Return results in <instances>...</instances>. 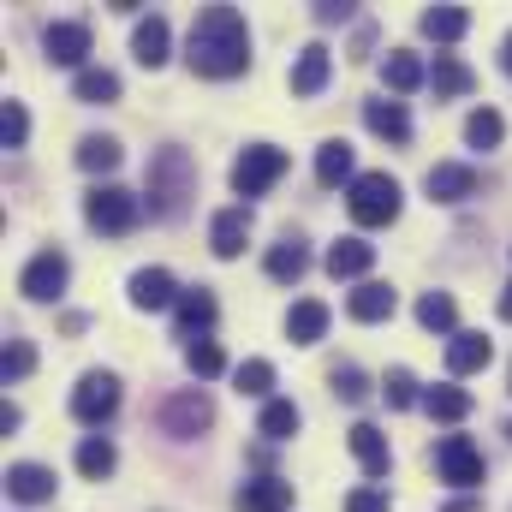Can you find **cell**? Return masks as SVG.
<instances>
[{
    "label": "cell",
    "mask_w": 512,
    "mask_h": 512,
    "mask_svg": "<svg viewBox=\"0 0 512 512\" xmlns=\"http://www.w3.org/2000/svg\"><path fill=\"white\" fill-rule=\"evenodd\" d=\"M298 423H304V417H298V405H292V399H268V405H262V417H256V435H268V441H292V435H298Z\"/></svg>",
    "instance_id": "d6a6232c"
},
{
    "label": "cell",
    "mask_w": 512,
    "mask_h": 512,
    "mask_svg": "<svg viewBox=\"0 0 512 512\" xmlns=\"http://www.w3.org/2000/svg\"><path fill=\"white\" fill-rule=\"evenodd\" d=\"M84 221H90L96 233L120 239V233H131V227L143 221V197H131L126 185H96V191L84 197Z\"/></svg>",
    "instance_id": "8992f818"
},
{
    "label": "cell",
    "mask_w": 512,
    "mask_h": 512,
    "mask_svg": "<svg viewBox=\"0 0 512 512\" xmlns=\"http://www.w3.org/2000/svg\"><path fill=\"white\" fill-rule=\"evenodd\" d=\"M155 423H161V435L191 441V435H203V429L215 423V399H209L203 387H179V393H167V399L155 405Z\"/></svg>",
    "instance_id": "277c9868"
},
{
    "label": "cell",
    "mask_w": 512,
    "mask_h": 512,
    "mask_svg": "<svg viewBox=\"0 0 512 512\" xmlns=\"http://www.w3.org/2000/svg\"><path fill=\"white\" fill-rule=\"evenodd\" d=\"M501 322H512V286L501 292Z\"/></svg>",
    "instance_id": "bcb514c9"
},
{
    "label": "cell",
    "mask_w": 512,
    "mask_h": 512,
    "mask_svg": "<svg viewBox=\"0 0 512 512\" xmlns=\"http://www.w3.org/2000/svg\"><path fill=\"white\" fill-rule=\"evenodd\" d=\"M423 411H429L435 423H459V417H471V393H465V387H429V393H423Z\"/></svg>",
    "instance_id": "836d02e7"
},
{
    "label": "cell",
    "mask_w": 512,
    "mask_h": 512,
    "mask_svg": "<svg viewBox=\"0 0 512 512\" xmlns=\"http://www.w3.org/2000/svg\"><path fill=\"white\" fill-rule=\"evenodd\" d=\"M328 382H334V393H340L346 405H364V399H370V376H364L358 364H340V370H334Z\"/></svg>",
    "instance_id": "ab89813d"
},
{
    "label": "cell",
    "mask_w": 512,
    "mask_h": 512,
    "mask_svg": "<svg viewBox=\"0 0 512 512\" xmlns=\"http://www.w3.org/2000/svg\"><path fill=\"white\" fill-rule=\"evenodd\" d=\"M72 96H78V102H90V108H108V102H120V78H114L108 66H90V72H78Z\"/></svg>",
    "instance_id": "4dcf8cb0"
},
{
    "label": "cell",
    "mask_w": 512,
    "mask_h": 512,
    "mask_svg": "<svg viewBox=\"0 0 512 512\" xmlns=\"http://www.w3.org/2000/svg\"><path fill=\"white\" fill-rule=\"evenodd\" d=\"M167 48H173V30H167V18L161 12H149L137 30H131V54H137V66H167Z\"/></svg>",
    "instance_id": "ac0fdd59"
},
{
    "label": "cell",
    "mask_w": 512,
    "mask_h": 512,
    "mask_svg": "<svg viewBox=\"0 0 512 512\" xmlns=\"http://www.w3.org/2000/svg\"><path fill=\"white\" fill-rule=\"evenodd\" d=\"M393 310H399V292H393L387 280H364V286L346 298V316H352V322H387Z\"/></svg>",
    "instance_id": "7402d4cb"
},
{
    "label": "cell",
    "mask_w": 512,
    "mask_h": 512,
    "mask_svg": "<svg viewBox=\"0 0 512 512\" xmlns=\"http://www.w3.org/2000/svg\"><path fill=\"white\" fill-rule=\"evenodd\" d=\"M66 280H72V262L60 251H36L24 262V274H18V292L30 298V304H54L60 292H66Z\"/></svg>",
    "instance_id": "9c48e42d"
},
{
    "label": "cell",
    "mask_w": 512,
    "mask_h": 512,
    "mask_svg": "<svg viewBox=\"0 0 512 512\" xmlns=\"http://www.w3.org/2000/svg\"><path fill=\"white\" fill-rule=\"evenodd\" d=\"M114 411H120V376H108V370H90L84 382L72 387V417H78L84 429H102Z\"/></svg>",
    "instance_id": "ba28073f"
},
{
    "label": "cell",
    "mask_w": 512,
    "mask_h": 512,
    "mask_svg": "<svg viewBox=\"0 0 512 512\" xmlns=\"http://www.w3.org/2000/svg\"><path fill=\"white\" fill-rule=\"evenodd\" d=\"M364 126L387 137V143H411V114H405V102H364Z\"/></svg>",
    "instance_id": "4316f807"
},
{
    "label": "cell",
    "mask_w": 512,
    "mask_h": 512,
    "mask_svg": "<svg viewBox=\"0 0 512 512\" xmlns=\"http://www.w3.org/2000/svg\"><path fill=\"white\" fill-rule=\"evenodd\" d=\"M0 137H6V149H24V137H30V114H24V102H6V114H0Z\"/></svg>",
    "instance_id": "60d3db41"
},
{
    "label": "cell",
    "mask_w": 512,
    "mask_h": 512,
    "mask_svg": "<svg viewBox=\"0 0 512 512\" xmlns=\"http://www.w3.org/2000/svg\"><path fill=\"white\" fill-rule=\"evenodd\" d=\"M435 477L447 483V489H483V477H489V465H483V447L471 441V435H441L435 441Z\"/></svg>",
    "instance_id": "5b68a950"
},
{
    "label": "cell",
    "mask_w": 512,
    "mask_h": 512,
    "mask_svg": "<svg viewBox=\"0 0 512 512\" xmlns=\"http://www.w3.org/2000/svg\"><path fill=\"white\" fill-rule=\"evenodd\" d=\"M501 137H507V120H501L495 108H477V114L465 120V143H471V149H501Z\"/></svg>",
    "instance_id": "8d00e7d4"
},
{
    "label": "cell",
    "mask_w": 512,
    "mask_h": 512,
    "mask_svg": "<svg viewBox=\"0 0 512 512\" xmlns=\"http://www.w3.org/2000/svg\"><path fill=\"white\" fill-rule=\"evenodd\" d=\"M0 370H6V382H24V376L36 370V346H30V340H12V346H6V364H0Z\"/></svg>",
    "instance_id": "b9f144b4"
},
{
    "label": "cell",
    "mask_w": 512,
    "mask_h": 512,
    "mask_svg": "<svg viewBox=\"0 0 512 512\" xmlns=\"http://www.w3.org/2000/svg\"><path fill=\"white\" fill-rule=\"evenodd\" d=\"M328 334V304L322 298H298L292 310H286V340L292 346H316Z\"/></svg>",
    "instance_id": "d4e9b609"
},
{
    "label": "cell",
    "mask_w": 512,
    "mask_h": 512,
    "mask_svg": "<svg viewBox=\"0 0 512 512\" xmlns=\"http://www.w3.org/2000/svg\"><path fill=\"white\" fill-rule=\"evenodd\" d=\"M185 66L197 78H239L251 66V30L239 6H203L185 42Z\"/></svg>",
    "instance_id": "6da1fadb"
},
{
    "label": "cell",
    "mask_w": 512,
    "mask_h": 512,
    "mask_svg": "<svg viewBox=\"0 0 512 512\" xmlns=\"http://www.w3.org/2000/svg\"><path fill=\"white\" fill-rule=\"evenodd\" d=\"M399 179L393 173H358L352 179V191H346V209H352V221L358 227H393L399 221Z\"/></svg>",
    "instance_id": "3957f363"
},
{
    "label": "cell",
    "mask_w": 512,
    "mask_h": 512,
    "mask_svg": "<svg viewBox=\"0 0 512 512\" xmlns=\"http://www.w3.org/2000/svg\"><path fill=\"white\" fill-rule=\"evenodd\" d=\"M316 179L334 191V185H346L352 191V179H358V161H352V143L346 137H328L322 149H316Z\"/></svg>",
    "instance_id": "cb8c5ba5"
},
{
    "label": "cell",
    "mask_w": 512,
    "mask_h": 512,
    "mask_svg": "<svg viewBox=\"0 0 512 512\" xmlns=\"http://www.w3.org/2000/svg\"><path fill=\"white\" fill-rule=\"evenodd\" d=\"M417 322H423L429 334H459V304H453L447 292H423V298H417Z\"/></svg>",
    "instance_id": "1f68e13d"
},
{
    "label": "cell",
    "mask_w": 512,
    "mask_h": 512,
    "mask_svg": "<svg viewBox=\"0 0 512 512\" xmlns=\"http://www.w3.org/2000/svg\"><path fill=\"white\" fill-rule=\"evenodd\" d=\"M42 48H48L54 66H78V72H90V66H84V60H90V24H84V18H54V24L42 30Z\"/></svg>",
    "instance_id": "30bf717a"
},
{
    "label": "cell",
    "mask_w": 512,
    "mask_h": 512,
    "mask_svg": "<svg viewBox=\"0 0 512 512\" xmlns=\"http://www.w3.org/2000/svg\"><path fill=\"white\" fill-rule=\"evenodd\" d=\"M233 382H239V393H251V399H268V393H274V364H268V358H245V364L233 370Z\"/></svg>",
    "instance_id": "74e56055"
},
{
    "label": "cell",
    "mask_w": 512,
    "mask_h": 512,
    "mask_svg": "<svg viewBox=\"0 0 512 512\" xmlns=\"http://www.w3.org/2000/svg\"><path fill=\"white\" fill-rule=\"evenodd\" d=\"M215 316H221V304H215L209 286H185V292H179V334H185V340H203V334L215 328Z\"/></svg>",
    "instance_id": "e0dca14e"
},
{
    "label": "cell",
    "mask_w": 512,
    "mask_h": 512,
    "mask_svg": "<svg viewBox=\"0 0 512 512\" xmlns=\"http://www.w3.org/2000/svg\"><path fill=\"white\" fill-rule=\"evenodd\" d=\"M417 24H423L429 42H459V36L471 30V12H465V6H429Z\"/></svg>",
    "instance_id": "f1b7e54d"
},
{
    "label": "cell",
    "mask_w": 512,
    "mask_h": 512,
    "mask_svg": "<svg viewBox=\"0 0 512 512\" xmlns=\"http://www.w3.org/2000/svg\"><path fill=\"white\" fill-rule=\"evenodd\" d=\"M382 78H387V90H393V96H411L417 84H429L423 60H417V54H405V48H393V54L382 60Z\"/></svg>",
    "instance_id": "83f0119b"
},
{
    "label": "cell",
    "mask_w": 512,
    "mask_h": 512,
    "mask_svg": "<svg viewBox=\"0 0 512 512\" xmlns=\"http://www.w3.org/2000/svg\"><path fill=\"white\" fill-rule=\"evenodd\" d=\"M280 179H286V149H274V143H251L233 161V191L239 197H268Z\"/></svg>",
    "instance_id": "52a82bcc"
},
{
    "label": "cell",
    "mask_w": 512,
    "mask_h": 512,
    "mask_svg": "<svg viewBox=\"0 0 512 512\" xmlns=\"http://www.w3.org/2000/svg\"><path fill=\"white\" fill-rule=\"evenodd\" d=\"M268 280H280V286H292V280H304L310 274V245L298 239V233H286L280 245H268Z\"/></svg>",
    "instance_id": "44dd1931"
},
{
    "label": "cell",
    "mask_w": 512,
    "mask_h": 512,
    "mask_svg": "<svg viewBox=\"0 0 512 512\" xmlns=\"http://www.w3.org/2000/svg\"><path fill=\"white\" fill-rule=\"evenodd\" d=\"M126 292H131L137 310H179V292H185V286H179L167 268H137Z\"/></svg>",
    "instance_id": "7c38bea8"
},
{
    "label": "cell",
    "mask_w": 512,
    "mask_h": 512,
    "mask_svg": "<svg viewBox=\"0 0 512 512\" xmlns=\"http://www.w3.org/2000/svg\"><path fill=\"white\" fill-rule=\"evenodd\" d=\"M507 435H512V423H507Z\"/></svg>",
    "instance_id": "c3c4849f"
},
{
    "label": "cell",
    "mask_w": 512,
    "mask_h": 512,
    "mask_svg": "<svg viewBox=\"0 0 512 512\" xmlns=\"http://www.w3.org/2000/svg\"><path fill=\"white\" fill-rule=\"evenodd\" d=\"M120 155H126V149H120L114 137H84V143H78V167H84V173H114Z\"/></svg>",
    "instance_id": "e575fe53"
},
{
    "label": "cell",
    "mask_w": 512,
    "mask_h": 512,
    "mask_svg": "<svg viewBox=\"0 0 512 512\" xmlns=\"http://www.w3.org/2000/svg\"><path fill=\"white\" fill-rule=\"evenodd\" d=\"M441 512H477V501L465 495V501H447V507H441Z\"/></svg>",
    "instance_id": "f6af8a7d"
},
{
    "label": "cell",
    "mask_w": 512,
    "mask_h": 512,
    "mask_svg": "<svg viewBox=\"0 0 512 512\" xmlns=\"http://www.w3.org/2000/svg\"><path fill=\"white\" fill-rule=\"evenodd\" d=\"M328 72H334L328 42H304L298 60H292V96H322L328 90Z\"/></svg>",
    "instance_id": "5bb4252c"
},
{
    "label": "cell",
    "mask_w": 512,
    "mask_h": 512,
    "mask_svg": "<svg viewBox=\"0 0 512 512\" xmlns=\"http://www.w3.org/2000/svg\"><path fill=\"white\" fill-rule=\"evenodd\" d=\"M489 358H495V346L471 328H459L447 340V376H477V370H489Z\"/></svg>",
    "instance_id": "ffe728a7"
},
{
    "label": "cell",
    "mask_w": 512,
    "mask_h": 512,
    "mask_svg": "<svg viewBox=\"0 0 512 512\" xmlns=\"http://www.w3.org/2000/svg\"><path fill=\"white\" fill-rule=\"evenodd\" d=\"M370 268H376V245H364V239H334L328 245V274L334 280H358L364 286Z\"/></svg>",
    "instance_id": "603a6c76"
},
{
    "label": "cell",
    "mask_w": 512,
    "mask_h": 512,
    "mask_svg": "<svg viewBox=\"0 0 512 512\" xmlns=\"http://www.w3.org/2000/svg\"><path fill=\"white\" fill-rule=\"evenodd\" d=\"M423 191H429V203H465V197H477V167H465V161H435V167L423 173Z\"/></svg>",
    "instance_id": "8fae6325"
},
{
    "label": "cell",
    "mask_w": 512,
    "mask_h": 512,
    "mask_svg": "<svg viewBox=\"0 0 512 512\" xmlns=\"http://www.w3.org/2000/svg\"><path fill=\"white\" fill-rule=\"evenodd\" d=\"M292 507V483L286 477H256L239 489V512H286Z\"/></svg>",
    "instance_id": "484cf974"
},
{
    "label": "cell",
    "mask_w": 512,
    "mask_h": 512,
    "mask_svg": "<svg viewBox=\"0 0 512 512\" xmlns=\"http://www.w3.org/2000/svg\"><path fill=\"white\" fill-rule=\"evenodd\" d=\"M382 399L393 405V411L417 405V399H423V393H417V376H411V370H387V376H382Z\"/></svg>",
    "instance_id": "f35d334b"
},
{
    "label": "cell",
    "mask_w": 512,
    "mask_h": 512,
    "mask_svg": "<svg viewBox=\"0 0 512 512\" xmlns=\"http://www.w3.org/2000/svg\"><path fill=\"white\" fill-rule=\"evenodd\" d=\"M346 18H352V6H334V0L316 6V24H346Z\"/></svg>",
    "instance_id": "ee69618b"
},
{
    "label": "cell",
    "mask_w": 512,
    "mask_h": 512,
    "mask_svg": "<svg viewBox=\"0 0 512 512\" xmlns=\"http://www.w3.org/2000/svg\"><path fill=\"white\" fill-rule=\"evenodd\" d=\"M245 239H251V209L245 203H233V209H221L209 221V251L221 256V262H233V256L245 251Z\"/></svg>",
    "instance_id": "9a60e30c"
},
{
    "label": "cell",
    "mask_w": 512,
    "mask_h": 512,
    "mask_svg": "<svg viewBox=\"0 0 512 512\" xmlns=\"http://www.w3.org/2000/svg\"><path fill=\"white\" fill-rule=\"evenodd\" d=\"M143 197H149V215L155 221H179L191 209V197H197V161L179 143L155 149L149 155V173H143Z\"/></svg>",
    "instance_id": "7a4b0ae2"
},
{
    "label": "cell",
    "mask_w": 512,
    "mask_h": 512,
    "mask_svg": "<svg viewBox=\"0 0 512 512\" xmlns=\"http://www.w3.org/2000/svg\"><path fill=\"white\" fill-rule=\"evenodd\" d=\"M501 66H507V72H512V36H507V42H501Z\"/></svg>",
    "instance_id": "7dc6e473"
},
{
    "label": "cell",
    "mask_w": 512,
    "mask_h": 512,
    "mask_svg": "<svg viewBox=\"0 0 512 512\" xmlns=\"http://www.w3.org/2000/svg\"><path fill=\"white\" fill-rule=\"evenodd\" d=\"M6 495H12L18 507H42V501H54V471H48V465L18 459V465L6 471Z\"/></svg>",
    "instance_id": "2e32d148"
},
{
    "label": "cell",
    "mask_w": 512,
    "mask_h": 512,
    "mask_svg": "<svg viewBox=\"0 0 512 512\" xmlns=\"http://www.w3.org/2000/svg\"><path fill=\"white\" fill-rule=\"evenodd\" d=\"M114 465H120V453H114V441H108V435H84V441H78V471H84L90 483L114 477Z\"/></svg>",
    "instance_id": "f546056e"
},
{
    "label": "cell",
    "mask_w": 512,
    "mask_h": 512,
    "mask_svg": "<svg viewBox=\"0 0 512 512\" xmlns=\"http://www.w3.org/2000/svg\"><path fill=\"white\" fill-rule=\"evenodd\" d=\"M346 447H352V459L364 465V477H370V483H382L387 465H393V447H387L382 429H376V423H352V429H346Z\"/></svg>",
    "instance_id": "4fadbf2b"
},
{
    "label": "cell",
    "mask_w": 512,
    "mask_h": 512,
    "mask_svg": "<svg viewBox=\"0 0 512 512\" xmlns=\"http://www.w3.org/2000/svg\"><path fill=\"white\" fill-rule=\"evenodd\" d=\"M429 90H435V102H459V96L477 90V78H471V66H465L459 54H435V66H429Z\"/></svg>",
    "instance_id": "d6986e66"
},
{
    "label": "cell",
    "mask_w": 512,
    "mask_h": 512,
    "mask_svg": "<svg viewBox=\"0 0 512 512\" xmlns=\"http://www.w3.org/2000/svg\"><path fill=\"white\" fill-rule=\"evenodd\" d=\"M346 512H387V489H382V483L352 489V495H346Z\"/></svg>",
    "instance_id": "7bdbcfd3"
},
{
    "label": "cell",
    "mask_w": 512,
    "mask_h": 512,
    "mask_svg": "<svg viewBox=\"0 0 512 512\" xmlns=\"http://www.w3.org/2000/svg\"><path fill=\"white\" fill-rule=\"evenodd\" d=\"M185 370H191L197 382H215V376L227 370V352H221L215 340H191V346H185Z\"/></svg>",
    "instance_id": "d590c367"
}]
</instances>
